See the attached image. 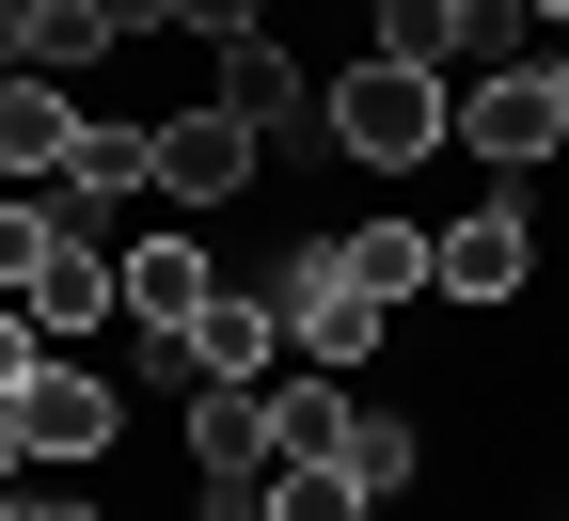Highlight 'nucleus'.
<instances>
[{
  "label": "nucleus",
  "mask_w": 569,
  "mask_h": 521,
  "mask_svg": "<svg viewBox=\"0 0 569 521\" xmlns=\"http://www.w3.org/2000/svg\"><path fill=\"white\" fill-rule=\"evenodd\" d=\"M317 142H332V159H365V174H427V159L459 142V80L365 48V63H332V80H317Z\"/></svg>",
  "instance_id": "obj_1"
},
{
  "label": "nucleus",
  "mask_w": 569,
  "mask_h": 521,
  "mask_svg": "<svg viewBox=\"0 0 569 521\" xmlns=\"http://www.w3.org/2000/svg\"><path fill=\"white\" fill-rule=\"evenodd\" d=\"M253 284L284 301V348H301L317 380H365V363H380V332H396V317L365 301V284L332 269V238H301V253H284V269H253Z\"/></svg>",
  "instance_id": "obj_2"
},
{
  "label": "nucleus",
  "mask_w": 569,
  "mask_h": 521,
  "mask_svg": "<svg viewBox=\"0 0 569 521\" xmlns=\"http://www.w3.org/2000/svg\"><path fill=\"white\" fill-rule=\"evenodd\" d=\"M427 284H443V301H475V317H507L522 284H538V221H522V206H459V221H427Z\"/></svg>",
  "instance_id": "obj_3"
},
{
  "label": "nucleus",
  "mask_w": 569,
  "mask_h": 521,
  "mask_svg": "<svg viewBox=\"0 0 569 521\" xmlns=\"http://www.w3.org/2000/svg\"><path fill=\"white\" fill-rule=\"evenodd\" d=\"M0 411H17V442H32V459H111V442H127V395L96 380V363H63V348H48Z\"/></svg>",
  "instance_id": "obj_4"
},
{
  "label": "nucleus",
  "mask_w": 569,
  "mask_h": 521,
  "mask_svg": "<svg viewBox=\"0 0 569 521\" xmlns=\"http://www.w3.org/2000/svg\"><path fill=\"white\" fill-rule=\"evenodd\" d=\"M553 142H569V111H553V80H538V63H507V80H459V142H443V159H490V174H538Z\"/></svg>",
  "instance_id": "obj_5"
},
{
  "label": "nucleus",
  "mask_w": 569,
  "mask_h": 521,
  "mask_svg": "<svg viewBox=\"0 0 569 521\" xmlns=\"http://www.w3.org/2000/svg\"><path fill=\"white\" fill-rule=\"evenodd\" d=\"M142 142H159V206H238V190H253V159H269V142H253V127H238L222 96H190V111H159Z\"/></svg>",
  "instance_id": "obj_6"
},
{
  "label": "nucleus",
  "mask_w": 569,
  "mask_h": 521,
  "mask_svg": "<svg viewBox=\"0 0 569 521\" xmlns=\"http://www.w3.org/2000/svg\"><path fill=\"white\" fill-rule=\"evenodd\" d=\"M174 363H190V395H206V380H222V395H253L269 363H284V301H269L253 269H222V301L174 332Z\"/></svg>",
  "instance_id": "obj_7"
},
{
  "label": "nucleus",
  "mask_w": 569,
  "mask_h": 521,
  "mask_svg": "<svg viewBox=\"0 0 569 521\" xmlns=\"http://www.w3.org/2000/svg\"><path fill=\"white\" fill-rule=\"evenodd\" d=\"M111 301H127V332H159V348H174L206 301H222V253L159 221V238H127V253H111Z\"/></svg>",
  "instance_id": "obj_8"
},
{
  "label": "nucleus",
  "mask_w": 569,
  "mask_h": 521,
  "mask_svg": "<svg viewBox=\"0 0 569 521\" xmlns=\"http://www.w3.org/2000/svg\"><path fill=\"white\" fill-rule=\"evenodd\" d=\"M222 111H238L253 142H301V127H317V63L284 48V32H238V48H222Z\"/></svg>",
  "instance_id": "obj_9"
},
{
  "label": "nucleus",
  "mask_w": 569,
  "mask_h": 521,
  "mask_svg": "<svg viewBox=\"0 0 569 521\" xmlns=\"http://www.w3.org/2000/svg\"><path fill=\"white\" fill-rule=\"evenodd\" d=\"M332 474L365 490V505H396V490L427 474V427H411L396 395H365V380H348V442H332Z\"/></svg>",
  "instance_id": "obj_10"
},
{
  "label": "nucleus",
  "mask_w": 569,
  "mask_h": 521,
  "mask_svg": "<svg viewBox=\"0 0 569 521\" xmlns=\"http://www.w3.org/2000/svg\"><path fill=\"white\" fill-rule=\"evenodd\" d=\"M80 96H63V80H0V174H63V159H80Z\"/></svg>",
  "instance_id": "obj_11"
},
{
  "label": "nucleus",
  "mask_w": 569,
  "mask_h": 521,
  "mask_svg": "<svg viewBox=\"0 0 569 521\" xmlns=\"http://www.w3.org/2000/svg\"><path fill=\"white\" fill-rule=\"evenodd\" d=\"M32 317H48V332H96V317H127V301H111V253L80 238V221L48 238V269H32Z\"/></svg>",
  "instance_id": "obj_12"
},
{
  "label": "nucleus",
  "mask_w": 569,
  "mask_h": 521,
  "mask_svg": "<svg viewBox=\"0 0 569 521\" xmlns=\"http://www.w3.org/2000/svg\"><path fill=\"white\" fill-rule=\"evenodd\" d=\"M332 269L365 284L380 317H411V284H427V221H348V238H332Z\"/></svg>",
  "instance_id": "obj_13"
},
{
  "label": "nucleus",
  "mask_w": 569,
  "mask_h": 521,
  "mask_svg": "<svg viewBox=\"0 0 569 521\" xmlns=\"http://www.w3.org/2000/svg\"><path fill=\"white\" fill-rule=\"evenodd\" d=\"M48 190H63V206H127V190H159V142H142V127H80V159H63ZM63 206H48V221H63Z\"/></svg>",
  "instance_id": "obj_14"
},
{
  "label": "nucleus",
  "mask_w": 569,
  "mask_h": 521,
  "mask_svg": "<svg viewBox=\"0 0 569 521\" xmlns=\"http://www.w3.org/2000/svg\"><path fill=\"white\" fill-rule=\"evenodd\" d=\"M269 459H332V442H348V380H317V363H301V380H284V363H269Z\"/></svg>",
  "instance_id": "obj_15"
},
{
  "label": "nucleus",
  "mask_w": 569,
  "mask_h": 521,
  "mask_svg": "<svg viewBox=\"0 0 569 521\" xmlns=\"http://www.w3.org/2000/svg\"><path fill=\"white\" fill-rule=\"evenodd\" d=\"M190 474H238V490H253V474H269V395H222V380H206V395H190Z\"/></svg>",
  "instance_id": "obj_16"
},
{
  "label": "nucleus",
  "mask_w": 569,
  "mask_h": 521,
  "mask_svg": "<svg viewBox=\"0 0 569 521\" xmlns=\"http://www.w3.org/2000/svg\"><path fill=\"white\" fill-rule=\"evenodd\" d=\"M253 521H380V505L348 490L332 459H269V490H253Z\"/></svg>",
  "instance_id": "obj_17"
},
{
  "label": "nucleus",
  "mask_w": 569,
  "mask_h": 521,
  "mask_svg": "<svg viewBox=\"0 0 569 521\" xmlns=\"http://www.w3.org/2000/svg\"><path fill=\"white\" fill-rule=\"evenodd\" d=\"M48 238H63V221H48L32 190H0V301H32V269H48Z\"/></svg>",
  "instance_id": "obj_18"
},
{
  "label": "nucleus",
  "mask_w": 569,
  "mask_h": 521,
  "mask_svg": "<svg viewBox=\"0 0 569 521\" xmlns=\"http://www.w3.org/2000/svg\"><path fill=\"white\" fill-rule=\"evenodd\" d=\"M159 32H190V48H238V32H269V0H159Z\"/></svg>",
  "instance_id": "obj_19"
},
{
  "label": "nucleus",
  "mask_w": 569,
  "mask_h": 521,
  "mask_svg": "<svg viewBox=\"0 0 569 521\" xmlns=\"http://www.w3.org/2000/svg\"><path fill=\"white\" fill-rule=\"evenodd\" d=\"M32 363H48V317H32V301H0V395L32 380Z\"/></svg>",
  "instance_id": "obj_20"
},
{
  "label": "nucleus",
  "mask_w": 569,
  "mask_h": 521,
  "mask_svg": "<svg viewBox=\"0 0 569 521\" xmlns=\"http://www.w3.org/2000/svg\"><path fill=\"white\" fill-rule=\"evenodd\" d=\"M17 521H111L96 490H17Z\"/></svg>",
  "instance_id": "obj_21"
},
{
  "label": "nucleus",
  "mask_w": 569,
  "mask_h": 521,
  "mask_svg": "<svg viewBox=\"0 0 569 521\" xmlns=\"http://www.w3.org/2000/svg\"><path fill=\"white\" fill-rule=\"evenodd\" d=\"M522 17H538V48H569V0H522Z\"/></svg>",
  "instance_id": "obj_22"
},
{
  "label": "nucleus",
  "mask_w": 569,
  "mask_h": 521,
  "mask_svg": "<svg viewBox=\"0 0 569 521\" xmlns=\"http://www.w3.org/2000/svg\"><path fill=\"white\" fill-rule=\"evenodd\" d=\"M17 459H32V442H17V411H0V490H17Z\"/></svg>",
  "instance_id": "obj_23"
},
{
  "label": "nucleus",
  "mask_w": 569,
  "mask_h": 521,
  "mask_svg": "<svg viewBox=\"0 0 569 521\" xmlns=\"http://www.w3.org/2000/svg\"><path fill=\"white\" fill-rule=\"evenodd\" d=\"M538 80H553V111H569V48H553V63H538Z\"/></svg>",
  "instance_id": "obj_24"
},
{
  "label": "nucleus",
  "mask_w": 569,
  "mask_h": 521,
  "mask_svg": "<svg viewBox=\"0 0 569 521\" xmlns=\"http://www.w3.org/2000/svg\"><path fill=\"white\" fill-rule=\"evenodd\" d=\"M0 521H17V490H0Z\"/></svg>",
  "instance_id": "obj_25"
}]
</instances>
